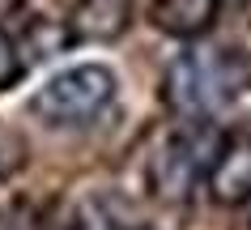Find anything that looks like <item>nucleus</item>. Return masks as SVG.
I'll use <instances>...</instances> for the list:
<instances>
[{"mask_svg":"<svg viewBox=\"0 0 251 230\" xmlns=\"http://www.w3.org/2000/svg\"><path fill=\"white\" fill-rule=\"evenodd\" d=\"M251 85V55L234 47H187L166 68V102L183 120H209Z\"/></svg>","mask_w":251,"mask_h":230,"instance_id":"1","label":"nucleus"},{"mask_svg":"<svg viewBox=\"0 0 251 230\" xmlns=\"http://www.w3.org/2000/svg\"><path fill=\"white\" fill-rule=\"evenodd\" d=\"M115 90L119 81L106 64H73L34 90L30 115L51 128H81L115 102Z\"/></svg>","mask_w":251,"mask_h":230,"instance_id":"2","label":"nucleus"},{"mask_svg":"<svg viewBox=\"0 0 251 230\" xmlns=\"http://www.w3.org/2000/svg\"><path fill=\"white\" fill-rule=\"evenodd\" d=\"M226 136L204 120H192L183 124L179 132L158 149V158H153V192L166 196V201H183L192 192L209 179V166L217 158V149H222Z\"/></svg>","mask_w":251,"mask_h":230,"instance_id":"3","label":"nucleus"},{"mask_svg":"<svg viewBox=\"0 0 251 230\" xmlns=\"http://www.w3.org/2000/svg\"><path fill=\"white\" fill-rule=\"evenodd\" d=\"M204 188L217 204H247L251 201V136H226L209 166Z\"/></svg>","mask_w":251,"mask_h":230,"instance_id":"4","label":"nucleus"},{"mask_svg":"<svg viewBox=\"0 0 251 230\" xmlns=\"http://www.w3.org/2000/svg\"><path fill=\"white\" fill-rule=\"evenodd\" d=\"M132 26V0H81L68 13V39L111 43Z\"/></svg>","mask_w":251,"mask_h":230,"instance_id":"5","label":"nucleus"},{"mask_svg":"<svg viewBox=\"0 0 251 230\" xmlns=\"http://www.w3.org/2000/svg\"><path fill=\"white\" fill-rule=\"evenodd\" d=\"M217 4L222 0H153L149 22L171 39H196L217 22Z\"/></svg>","mask_w":251,"mask_h":230,"instance_id":"6","label":"nucleus"},{"mask_svg":"<svg viewBox=\"0 0 251 230\" xmlns=\"http://www.w3.org/2000/svg\"><path fill=\"white\" fill-rule=\"evenodd\" d=\"M77 230H119V217L102 201H85L77 213Z\"/></svg>","mask_w":251,"mask_h":230,"instance_id":"7","label":"nucleus"},{"mask_svg":"<svg viewBox=\"0 0 251 230\" xmlns=\"http://www.w3.org/2000/svg\"><path fill=\"white\" fill-rule=\"evenodd\" d=\"M22 77V51H17V43L0 30V90H9V85Z\"/></svg>","mask_w":251,"mask_h":230,"instance_id":"8","label":"nucleus"},{"mask_svg":"<svg viewBox=\"0 0 251 230\" xmlns=\"http://www.w3.org/2000/svg\"><path fill=\"white\" fill-rule=\"evenodd\" d=\"M0 175H4V166H0Z\"/></svg>","mask_w":251,"mask_h":230,"instance_id":"9","label":"nucleus"},{"mask_svg":"<svg viewBox=\"0 0 251 230\" xmlns=\"http://www.w3.org/2000/svg\"><path fill=\"white\" fill-rule=\"evenodd\" d=\"M234 4H243V0H234Z\"/></svg>","mask_w":251,"mask_h":230,"instance_id":"10","label":"nucleus"},{"mask_svg":"<svg viewBox=\"0 0 251 230\" xmlns=\"http://www.w3.org/2000/svg\"><path fill=\"white\" fill-rule=\"evenodd\" d=\"M247 209H251V201H247Z\"/></svg>","mask_w":251,"mask_h":230,"instance_id":"11","label":"nucleus"}]
</instances>
